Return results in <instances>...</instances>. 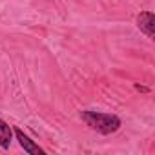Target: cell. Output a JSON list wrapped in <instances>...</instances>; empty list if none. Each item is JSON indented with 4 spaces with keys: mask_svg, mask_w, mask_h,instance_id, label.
I'll use <instances>...</instances> for the list:
<instances>
[{
    "mask_svg": "<svg viewBox=\"0 0 155 155\" xmlns=\"http://www.w3.org/2000/svg\"><path fill=\"white\" fill-rule=\"evenodd\" d=\"M137 28L148 38H155V15L151 11H140L137 15Z\"/></svg>",
    "mask_w": 155,
    "mask_h": 155,
    "instance_id": "3",
    "label": "cell"
},
{
    "mask_svg": "<svg viewBox=\"0 0 155 155\" xmlns=\"http://www.w3.org/2000/svg\"><path fill=\"white\" fill-rule=\"evenodd\" d=\"M135 88H137V90H139V91H150V90H148V88H146V86H139V84H137V86H135Z\"/></svg>",
    "mask_w": 155,
    "mask_h": 155,
    "instance_id": "5",
    "label": "cell"
},
{
    "mask_svg": "<svg viewBox=\"0 0 155 155\" xmlns=\"http://www.w3.org/2000/svg\"><path fill=\"white\" fill-rule=\"evenodd\" d=\"M81 119L97 133L101 135H110L119 131L122 126V120L115 113H106V111H93V110H84L81 111Z\"/></svg>",
    "mask_w": 155,
    "mask_h": 155,
    "instance_id": "1",
    "label": "cell"
},
{
    "mask_svg": "<svg viewBox=\"0 0 155 155\" xmlns=\"http://www.w3.org/2000/svg\"><path fill=\"white\" fill-rule=\"evenodd\" d=\"M13 135L17 137V140H18V144H20V148L26 151V153H29V155H46V151L35 142V140H31L20 128H15L13 130Z\"/></svg>",
    "mask_w": 155,
    "mask_h": 155,
    "instance_id": "2",
    "label": "cell"
},
{
    "mask_svg": "<svg viewBox=\"0 0 155 155\" xmlns=\"http://www.w3.org/2000/svg\"><path fill=\"white\" fill-rule=\"evenodd\" d=\"M11 140H13V128L4 119H0V148L8 150L11 146Z\"/></svg>",
    "mask_w": 155,
    "mask_h": 155,
    "instance_id": "4",
    "label": "cell"
}]
</instances>
